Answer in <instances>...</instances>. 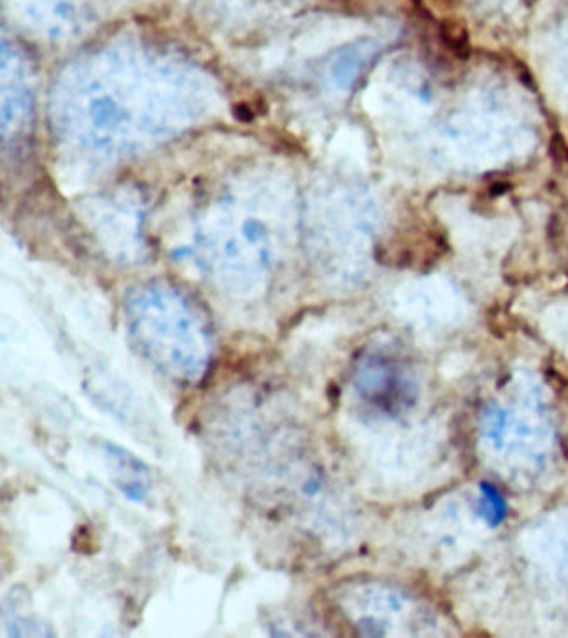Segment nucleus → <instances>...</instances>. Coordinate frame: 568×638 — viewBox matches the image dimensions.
<instances>
[{
	"label": "nucleus",
	"mask_w": 568,
	"mask_h": 638,
	"mask_svg": "<svg viewBox=\"0 0 568 638\" xmlns=\"http://www.w3.org/2000/svg\"><path fill=\"white\" fill-rule=\"evenodd\" d=\"M245 235H248V237L251 238V240H256V238H258L259 235H263L262 224L256 223V221H249L248 226H245Z\"/></svg>",
	"instance_id": "obj_3"
},
{
	"label": "nucleus",
	"mask_w": 568,
	"mask_h": 638,
	"mask_svg": "<svg viewBox=\"0 0 568 638\" xmlns=\"http://www.w3.org/2000/svg\"><path fill=\"white\" fill-rule=\"evenodd\" d=\"M91 112H93V118L98 125H107L114 119L116 112H118V107L112 104L111 100H97L91 107Z\"/></svg>",
	"instance_id": "obj_2"
},
{
	"label": "nucleus",
	"mask_w": 568,
	"mask_h": 638,
	"mask_svg": "<svg viewBox=\"0 0 568 638\" xmlns=\"http://www.w3.org/2000/svg\"><path fill=\"white\" fill-rule=\"evenodd\" d=\"M235 114H237L238 119H244V121H249L252 118V111L249 109V105L241 104L237 109H235Z\"/></svg>",
	"instance_id": "obj_4"
},
{
	"label": "nucleus",
	"mask_w": 568,
	"mask_h": 638,
	"mask_svg": "<svg viewBox=\"0 0 568 638\" xmlns=\"http://www.w3.org/2000/svg\"><path fill=\"white\" fill-rule=\"evenodd\" d=\"M107 452L116 459V461H118V465H119V473L116 475V480H121V482L118 484L119 489H121V493H125L126 496L133 501L144 500V496H146L147 491H146V486H144V484L139 480V477H137L139 475L137 470H139V466H140L139 461H137L132 454L125 452L123 449L114 447L112 444H107Z\"/></svg>",
	"instance_id": "obj_1"
}]
</instances>
